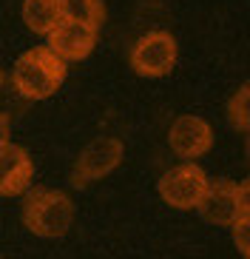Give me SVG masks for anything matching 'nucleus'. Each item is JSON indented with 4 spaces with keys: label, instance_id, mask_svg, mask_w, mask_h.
Returning <instances> with one entry per match:
<instances>
[{
    "label": "nucleus",
    "instance_id": "nucleus-1",
    "mask_svg": "<svg viewBox=\"0 0 250 259\" xmlns=\"http://www.w3.org/2000/svg\"><path fill=\"white\" fill-rule=\"evenodd\" d=\"M66 80V63L48 46L29 49L17 57L12 69V85L26 100H45L52 97Z\"/></svg>",
    "mask_w": 250,
    "mask_h": 259
},
{
    "label": "nucleus",
    "instance_id": "nucleus-2",
    "mask_svg": "<svg viewBox=\"0 0 250 259\" xmlns=\"http://www.w3.org/2000/svg\"><path fill=\"white\" fill-rule=\"evenodd\" d=\"M23 222L37 236H63L74 225V202L63 191L34 188L23 202Z\"/></svg>",
    "mask_w": 250,
    "mask_h": 259
},
{
    "label": "nucleus",
    "instance_id": "nucleus-3",
    "mask_svg": "<svg viewBox=\"0 0 250 259\" xmlns=\"http://www.w3.org/2000/svg\"><path fill=\"white\" fill-rule=\"evenodd\" d=\"M157 188L162 202H168L171 208H179V211H190L202 202L205 188H208V174L196 162H182L176 168H168L159 177Z\"/></svg>",
    "mask_w": 250,
    "mask_h": 259
},
{
    "label": "nucleus",
    "instance_id": "nucleus-4",
    "mask_svg": "<svg viewBox=\"0 0 250 259\" xmlns=\"http://www.w3.org/2000/svg\"><path fill=\"white\" fill-rule=\"evenodd\" d=\"M131 69L142 77H165L176 63V40L168 31H148L131 46Z\"/></svg>",
    "mask_w": 250,
    "mask_h": 259
},
{
    "label": "nucleus",
    "instance_id": "nucleus-5",
    "mask_svg": "<svg viewBox=\"0 0 250 259\" xmlns=\"http://www.w3.org/2000/svg\"><path fill=\"white\" fill-rule=\"evenodd\" d=\"M122 154H125V145L117 137H97L85 145L80 157L74 162V180L71 183L80 188V185H88L91 180H99V177L111 174L114 168L122 162Z\"/></svg>",
    "mask_w": 250,
    "mask_h": 259
},
{
    "label": "nucleus",
    "instance_id": "nucleus-6",
    "mask_svg": "<svg viewBox=\"0 0 250 259\" xmlns=\"http://www.w3.org/2000/svg\"><path fill=\"white\" fill-rule=\"evenodd\" d=\"M168 145L171 151L185 157L188 162H193L196 157L211 151L213 145V131L211 125L202 120V117L193 114H182L171 122V131H168Z\"/></svg>",
    "mask_w": 250,
    "mask_h": 259
},
{
    "label": "nucleus",
    "instance_id": "nucleus-7",
    "mask_svg": "<svg viewBox=\"0 0 250 259\" xmlns=\"http://www.w3.org/2000/svg\"><path fill=\"white\" fill-rule=\"evenodd\" d=\"M34 183V162L23 145L12 143L0 145V197L26 194Z\"/></svg>",
    "mask_w": 250,
    "mask_h": 259
},
{
    "label": "nucleus",
    "instance_id": "nucleus-8",
    "mask_svg": "<svg viewBox=\"0 0 250 259\" xmlns=\"http://www.w3.org/2000/svg\"><path fill=\"white\" fill-rule=\"evenodd\" d=\"M202 220L213 225H233L239 220V197L233 180H208L202 202L196 205Z\"/></svg>",
    "mask_w": 250,
    "mask_h": 259
},
{
    "label": "nucleus",
    "instance_id": "nucleus-9",
    "mask_svg": "<svg viewBox=\"0 0 250 259\" xmlns=\"http://www.w3.org/2000/svg\"><path fill=\"white\" fill-rule=\"evenodd\" d=\"M94 43H97V29L83 26V23H68V20H63V23L48 34V49H52L63 63L88 57Z\"/></svg>",
    "mask_w": 250,
    "mask_h": 259
},
{
    "label": "nucleus",
    "instance_id": "nucleus-10",
    "mask_svg": "<svg viewBox=\"0 0 250 259\" xmlns=\"http://www.w3.org/2000/svg\"><path fill=\"white\" fill-rule=\"evenodd\" d=\"M23 20L34 34H52L63 23L60 0H23Z\"/></svg>",
    "mask_w": 250,
    "mask_h": 259
},
{
    "label": "nucleus",
    "instance_id": "nucleus-11",
    "mask_svg": "<svg viewBox=\"0 0 250 259\" xmlns=\"http://www.w3.org/2000/svg\"><path fill=\"white\" fill-rule=\"evenodd\" d=\"M60 3H63V20H68V23H83L91 26V29L103 26V17H106L103 0H60Z\"/></svg>",
    "mask_w": 250,
    "mask_h": 259
},
{
    "label": "nucleus",
    "instance_id": "nucleus-12",
    "mask_svg": "<svg viewBox=\"0 0 250 259\" xmlns=\"http://www.w3.org/2000/svg\"><path fill=\"white\" fill-rule=\"evenodd\" d=\"M227 117L230 125L239 131H250V83H244L227 103Z\"/></svg>",
    "mask_w": 250,
    "mask_h": 259
},
{
    "label": "nucleus",
    "instance_id": "nucleus-13",
    "mask_svg": "<svg viewBox=\"0 0 250 259\" xmlns=\"http://www.w3.org/2000/svg\"><path fill=\"white\" fill-rule=\"evenodd\" d=\"M230 228H233L236 248H239L244 256H250V213H239V220H236Z\"/></svg>",
    "mask_w": 250,
    "mask_h": 259
},
{
    "label": "nucleus",
    "instance_id": "nucleus-14",
    "mask_svg": "<svg viewBox=\"0 0 250 259\" xmlns=\"http://www.w3.org/2000/svg\"><path fill=\"white\" fill-rule=\"evenodd\" d=\"M236 197H239V213H250V177L236 185Z\"/></svg>",
    "mask_w": 250,
    "mask_h": 259
},
{
    "label": "nucleus",
    "instance_id": "nucleus-15",
    "mask_svg": "<svg viewBox=\"0 0 250 259\" xmlns=\"http://www.w3.org/2000/svg\"><path fill=\"white\" fill-rule=\"evenodd\" d=\"M9 131H12V122H9L6 114H0V145L9 143Z\"/></svg>",
    "mask_w": 250,
    "mask_h": 259
},
{
    "label": "nucleus",
    "instance_id": "nucleus-16",
    "mask_svg": "<svg viewBox=\"0 0 250 259\" xmlns=\"http://www.w3.org/2000/svg\"><path fill=\"white\" fill-rule=\"evenodd\" d=\"M247 162H250V137H247Z\"/></svg>",
    "mask_w": 250,
    "mask_h": 259
},
{
    "label": "nucleus",
    "instance_id": "nucleus-17",
    "mask_svg": "<svg viewBox=\"0 0 250 259\" xmlns=\"http://www.w3.org/2000/svg\"><path fill=\"white\" fill-rule=\"evenodd\" d=\"M0 85H3V71H0Z\"/></svg>",
    "mask_w": 250,
    "mask_h": 259
},
{
    "label": "nucleus",
    "instance_id": "nucleus-18",
    "mask_svg": "<svg viewBox=\"0 0 250 259\" xmlns=\"http://www.w3.org/2000/svg\"><path fill=\"white\" fill-rule=\"evenodd\" d=\"M244 259H250V256H244Z\"/></svg>",
    "mask_w": 250,
    "mask_h": 259
}]
</instances>
